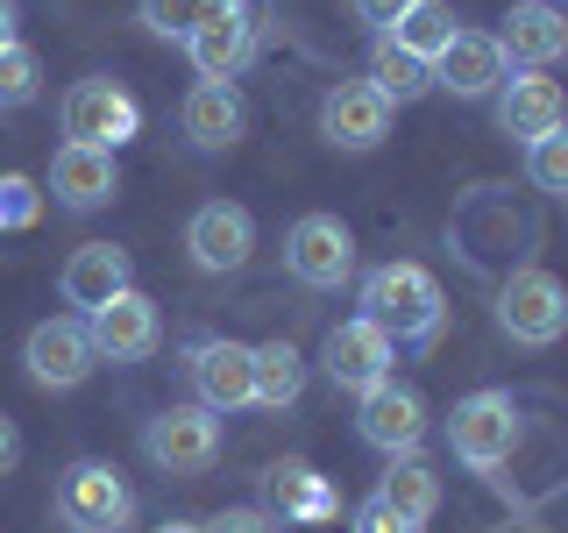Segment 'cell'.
<instances>
[{"instance_id": "obj_1", "label": "cell", "mask_w": 568, "mask_h": 533, "mask_svg": "<svg viewBox=\"0 0 568 533\" xmlns=\"http://www.w3.org/2000/svg\"><path fill=\"white\" fill-rule=\"evenodd\" d=\"M363 320L384 328L390 342H434L448 306H440V284L419 271V263H377L363 278Z\"/></svg>"}, {"instance_id": "obj_2", "label": "cell", "mask_w": 568, "mask_h": 533, "mask_svg": "<svg viewBox=\"0 0 568 533\" xmlns=\"http://www.w3.org/2000/svg\"><path fill=\"white\" fill-rule=\"evenodd\" d=\"M497 328H505L519 349H555L568 334V284L555 271H540V263L511 271L497 284Z\"/></svg>"}, {"instance_id": "obj_3", "label": "cell", "mask_w": 568, "mask_h": 533, "mask_svg": "<svg viewBox=\"0 0 568 533\" xmlns=\"http://www.w3.org/2000/svg\"><path fill=\"white\" fill-rule=\"evenodd\" d=\"M22 370H29V384H43V391H79V384L100 370L93 328H85L79 313H50V320H36L29 342H22Z\"/></svg>"}, {"instance_id": "obj_4", "label": "cell", "mask_w": 568, "mask_h": 533, "mask_svg": "<svg viewBox=\"0 0 568 533\" xmlns=\"http://www.w3.org/2000/svg\"><path fill=\"white\" fill-rule=\"evenodd\" d=\"M58 520L71 533H121L135 520V497H129L114 462H93V455L71 462V470L58 476Z\"/></svg>"}, {"instance_id": "obj_5", "label": "cell", "mask_w": 568, "mask_h": 533, "mask_svg": "<svg viewBox=\"0 0 568 533\" xmlns=\"http://www.w3.org/2000/svg\"><path fill=\"white\" fill-rule=\"evenodd\" d=\"M448 449L469 470H505L511 449H519V405H511V391H469L448 420Z\"/></svg>"}, {"instance_id": "obj_6", "label": "cell", "mask_w": 568, "mask_h": 533, "mask_svg": "<svg viewBox=\"0 0 568 533\" xmlns=\"http://www.w3.org/2000/svg\"><path fill=\"white\" fill-rule=\"evenodd\" d=\"M284 271L298 284H313V292H342L355 278V235L342 213H306V221H292V235H284Z\"/></svg>"}, {"instance_id": "obj_7", "label": "cell", "mask_w": 568, "mask_h": 533, "mask_svg": "<svg viewBox=\"0 0 568 533\" xmlns=\"http://www.w3.org/2000/svg\"><path fill=\"white\" fill-rule=\"evenodd\" d=\"M142 449H150V462L164 476H200L221 455V413H206V405H164L150 420V434H142Z\"/></svg>"}, {"instance_id": "obj_8", "label": "cell", "mask_w": 568, "mask_h": 533, "mask_svg": "<svg viewBox=\"0 0 568 533\" xmlns=\"http://www.w3.org/2000/svg\"><path fill=\"white\" fill-rule=\"evenodd\" d=\"M129 135H142V107L129 100V86H114V79H79V86L64 93V142L121 150Z\"/></svg>"}, {"instance_id": "obj_9", "label": "cell", "mask_w": 568, "mask_h": 533, "mask_svg": "<svg viewBox=\"0 0 568 533\" xmlns=\"http://www.w3.org/2000/svg\"><path fill=\"white\" fill-rule=\"evenodd\" d=\"M355 434H363L377 455H413L426 441V399L413 384H398V378L369 384L363 405H355Z\"/></svg>"}, {"instance_id": "obj_10", "label": "cell", "mask_w": 568, "mask_h": 533, "mask_svg": "<svg viewBox=\"0 0 568 533\" xmlns=\"http://www.w3.org/2000/svg\"><path fill=\"white\" fill-rule=\"evenodd\" d=\"M320 363H327V378L342 384V391H355V399H363L369 384H384V378H398V342H390L384 328H369L363 313L355 320H342V328L327 334V349H320Z\"/></svg>"}, {"instance_id": "obj_11", "label": "cell", "mask_w": 568, "mask_h": 533, "mask_svg": "<svg viewBox=\"0 0 568 533\" xmlns=\"http://www.w3.org/2000/svg\"><path fill=\"white\" fill-rule=\"evenodd\" d=\"M497 50L519 71H555L568 58V8H555V0H511L505 29H497Z\"/></svg>"}, {"instance_id": "obj_12", "label": "cell", "mask_w": 568, "mask_h": 533, "mask_svg": "<svg viewBox=\"0 0 568 533\" xmlns=\"http://www.w3.org/2000/svg\"><path fill=\"white\" fill-rule=\"evenodd\" d=\"M185 50H192V71H200V79H227V86H235L242 64L256 58V14H248L242 0H221V8L185 36Z\"/></svg>"}, {"instance_id": "obj_13", "label": "cell", "mask_w": 568, "mask_h": 533, "mask_svg": "<svg viewBox=\"0 0 568 533\" xmlns=\"http://www.w3.org/2000/svg\"><path fill=\"white\" fill-rule=\"evenodd\" d=\"M320 135H327L334 150H355V157L377 150L390 135V100L369 79H342L327 100H320Z\"/></svg>"}, {"instance_id": "obj_14", "label": "cell", "mask_w": 568, "mask_h": 533, "mask_svg": "<svg viewBox=\"0 0 568 533\" xmlns=\"http://www.w3.org/2000/svg\"><path fill=\"white\" fill-rule=\"evenodd\" d=\"M85 328H93L100 363H142V355H156V342H164V313H156V299L135 292V284L114 299V306H100Z\"/></svg>"}, {"instance_id": "obj_15", "label": "cell", "mask_w": 568, "mask_h": 533, "mask_svg": "<svg viewBox=\"0 0 568 533\" xmlns=\"http://www.w3.org/2000/svg\"><path fill=\"white\" fill-rule=\"evenodd\" d=\"M192 391H200L206 413H235L248 405V391H256V349L248 342H227V334H213V342H192Z\"/></svg>"}, {"instance_id": "obj_16", "label": "cell", "mask_w": 568, "mask_h": 533, "mask_svg": "<svg viewBox=\"0 0 568 533\" xmlns=\"http://www.w3.org/2000/svg\"><path fill=\"white\" fill-rule=\"evenodd\" d=\"M185 249H192L200 271L227 278V271H242L248 249H256V221H248V207H235V200H206L185 221Z\"/></svg>"}, {"instance_id": "obj_17", "label": "cell", "mask_w": 568, "mask_h": 533, "mask_svg": "<svg viewBox=\"0 0 568 533\" xmlns=\"http://www.w3.org/2000/svg\"><path fill=\"white\" fill-rule=\"evenodd\" d=\"M490 100H497V129L511 142H540V135H555L568 121V93L547 79V71H519V79H505Z\"/></svg>"}, {"instance_id": "obj_18", "label": "cell", "mask_w": 568, "mask_h": 533, "mask_svg": "<svg viewBox=\"0 0 568 533\" xmlns=\"http://www.w3.org/2000/svg\"><path fill=\"white\" fill-rule=\"evenodd\" d=\"M50 192H58V207H71V213L106 207L121 192L114 150H93V142H58V157H50Z\"/></svg>"}, {"instance_id": "obj_19", "label": "cell", "mask_w": 568, "mask_h": 533, "mask_svg": "<svg viewBox=\"0 0 568 533\" xmlns=\"http://www.w3.org/2000/svg\"><path fill=\"white\" fill-rule=\"evenodd\" d=\"M58 292H64V306H79V320H93L100 306H114V299L129 292V249H121V242H85V249H71Z\"/></svg>"}, {"instance_id": "obj_20", "label": "cell", "mask_w": 568, "mask_h": 533, "mask_svg": "<svg viewBox=\"0 0 568 533\" xmlns=\"http://www.w3.org/2000/svg\"><path fill=\"white\" fill-rule=\"evenodd\" d=\"M178 121H185L192 150H235L248 135V100H242V86H227V79H200L185 93V107H178Z\"/></svg>"}, {"instance_id": "obj_21", "label": "cell", "mask_w": 568, "mask_h": 533, "mask_svg": "<svg viewBox=\"0 0 568 533\" xmlns=\"http://www.w3.org/2000/svg\"><path fill=\"white\" fill-rule=\"evenodd\" d=\"M505 50H497V36L484 29H462L448 50L434 58V86L440 93H455V100H490L497 86H505Z\"/></svg>"}, {"instance_id": "obj_22", "label": "cell", "mask_w": 568, "mask_h": 533, "mask_svg": "<svg viewBox=\"0 0 568 533\" xmlns=\"http://www.w3.org/2000/svg\"><path fill=\"white\" fill-rule=\"evenodd\" d=\"M369 86H377L390 107H413V100L434 93V64L413 58V50H398L390 36H377V43H369Z\"/></svg>"}, {"instance_id": "obj_23", "label": "cell", "mask_w": 568, "mask_h": 533, "mask_svg": "<svg viewBox=\"0 0 568 533\" xmlns=\"http://www.w3.org/2000/svg\"><path fill=\"white\" fill-rule=\"evenodd\" d=\"M377 497L390 512H405L413 526H426L440 512V476L426 470L419 455H390V470H384V484H377Z\"/></svg>"}, {"instance_id": "obj_24", "label": "cell", "mask_w": 568, "mask_h": 533, "mask_svg": "<svg viewBox=\"0 0 568 533\" xmlns=\"http://www.w3.org/2000/svg\"><path fill=\"white\" fill-rule=\"evenodd\" d=\"M263 491H271V505L284 520H327L334 512V491H327V476H320L313 462H277V470L263 476Z\"/></svg>"}, {"instance_id": "obj_25", "label": "cell", "mask_w": 568, "mask_h": 533, "mask_svg": "<svg viewBox=\"0 0 568 533\" xmlns=\"http://www.w3.org/2000/svg\"><path fill=\"white\" fill-rule=\"evenodd\" d=\"M384 36H390L398 50H413V58L434 64L440 50H448L455 36H462V22H455V8H448V0H413V8H405V14H398V22H390Z\"/></svg>"}, {"instance_id": "obj_26", "label": "cell", "mask_w": 568, "mask_h": 533, "mask_svg": "<svg viewBox=\"0 0 568 533\" xmlns=\"http://www.w3.org/2000/svg\"><path fill=\"white\" fill-rule=\"evenodd\" d=\"M298 391H306V355H298L292 342H263L256 349V391H248V405L284 413V405H298Z\"/></svg>"}, {"instance_id": "obj_27", "label": "cell", "mask_w": 568, "mask_h": 533, "mask_svg": "<svg viewBox=\"0 0 568 533\" xmlns=\"http://www.w3.org/2000/svg\"><path fill=\"white\" fill-rule=\"evenodd\" d=\"M36 93H43V58L14 36V43L0 50V107H29Z\"/></svg>"}, {"instance_id": "obj_28", "label": "cell", "mask_w": 568, "mask_h": 533, "mask_svg": "<svg viewBox=\"0 0 568 533\" xmlns=\"http://www.w3.org/2000/svg\"><path fill=\"white\" fill-rule=\"evenodd\" d=\"M526 178H532L540 192H561V200H568V121H561L555 135L526 142Z\"/></svg>"}, {"instance_id": "obj_29", "label": "cell", "mask_w": 568, "mask_h": 533, "mask_svg": "<svg viewBox=\"0 0 568 533\" xmlns=\"http://www.w3.org/2000/svg\"><path fill=\"white\" fill-rule=\"evenodd\" d=\"M213 8H221V0H142V29H150V36H178V43H185Z\"/></svg>"}, {"instance_id": "obj_30", "label": "cell", "mask_w": 568, "mask_h": 533, "mask_svg": "<svg viewBox=\"0 0 568 533\" xmlns=\"http://www.w3.org/2000/svg\"><path fill=\"white\" fill-rule=\"evenodd\" d=\"M36 207H43V200H36V185H29V178H0V228H29L36 221Z\"/></svg>"}, {"instance_id": "obj_31", "label": "cell", "mask_w": 568, "mask_h": 533, "mask_svg": "<svg viewBox=\"0 0 568 533\" xmlns=\"http://www.w3.org/2000/svg\"><path fill=\"white\" fill-rule=\"evenodd\" d=\"M355 533H419V526H413V520H405V512H390V505H384V497H377V491H369V497H363V505H355Z\"/></svg>"}, {"instance_id": "obj_32", "label": "cell", "mask_w": 568, "mask_h": 533, "mask_svg": "<svg viewBox=\"0 0 568 533\" xmlns=\"http://www.w3.org/2000/svg\"><path fill=\"white\" fill-rule=\"evenodd\" d=\"M206 533H277V512H256V505H227L213 512Z\"/></svg>"}, {"instance_id": "obj_33", "label": "cell", "mask_w": 568, "mask_h": 533, "mask_svg": "<svg viewBox=\"0 0 568 533\" xmlns=\"http://www.w3.org/2000/svg\"><path fill=\"white\" fill-rule=\"evenodd\" d=\"M405 8H413V0H355V14H363V22H369V29H377V36H384L390 22H398V14H405Z\"/></svg>"}, {"instance_id": "obj_34", "label": "cell", "mask_w": 568, "mask_h": 533, "mask_svg": "<svg viewBox=\"0 0 568 533\" xmlns=\"http://www.w3.org/2000/svg\"><path fill=\"white\" fill-rule=\"evenodd\" d=\"M14 462H22V426L0 413V476H14Z\"/></svg>"}, {"instance_id": "obj_35", "label": "cell", "mask_w": 568, "mask_h": 533, "mask_svg": "<svg viewBox=\"0 0 568 533\" xmlns=\"http://www.w3.org/2000/svg\"><path fill=\"white\" fill-rule=\"evenodd\" d=\"M14 43V0H0V50Z\"/></svg>"}, {"instance_id": "obj_36", "label": "cell", "mask_w": 568, "mask_h": 533, "mask_svg": "<svg viewBox=\"0 0 568 533\" xmlns=\"http://www.w3.org/2000/svg\"><path fill=\"white\" fill-rule=\"evenodd\" d=\"M156 533H206V526H185V520H178V526H156Z\"/></svg>"}]
</instances>
